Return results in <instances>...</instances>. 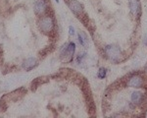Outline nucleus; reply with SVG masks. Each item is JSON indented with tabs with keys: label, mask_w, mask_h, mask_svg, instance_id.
Segmentation results:
<instances>
[{
	"label": "nucleus",
	"mask_w": 147,
	"mask_h": 118,
	"mask_svg": "<svg viewBox=\"0 0 147 118\" xmlns=\"http://www.w3.org/2000/svg\"><path fill=\"white\" fill-rule=\"evenodd\" d=\"M105 53L108 56V58L114 62H117L122 58V51H121L120 47L115 45V44H109L106 46Z\"/></svg>",
	"instance_id": "f257e3e1"
},
{
	"label": "nucleus",
	"mask_w": 147,
	"mask_h": 118,
	"mask_svg": "<svg viewBox=\"0 0 147 118\" xmlns=\"http://www.w3.org/2000/svg\"><path fill=\"white\" fill-rule=\"evenodd\" d=\"M38 28L44 34H49L54 29V21L53 18L50 16H44L39 20Z\"/></svg>",
	"instance_id": "f03ea898"
},
{
	"label": "nucleus",
	"mask_w": 147,
	"mask_h": 118,
	"mask_svg": "<svg viewBox=\"0 0 147 118\" xmlns=\"http://www.w3.org/2000/svg\"><path fill=\"white\" fill-rule=\"evenodd\" d=\"M127 86L134 89L141 88L143 86V79L140 76H136V75L131 76L129 79V81H127Z\"/></svg>",
	"instance_id": "7ed1b4c3"
},
{
	"label": "nucleus",
	"mask_w": 147,
	"mask_h": 118,
	"mask_svg": "<svg viewBox=\"0 0 147 118\" xmlns=\"http://www.w3.org/2000/svg\"><path fill=\"white\" fill-rule=\"evenodd\" d=\"M69 7H70L71 11L73 12L75 15H80L84 12V7H82V4L80 3L77 0H70L69 2Z\"/></svg>",
	"instance_id": "20e7f679"
},
{
	"label": "nucleus",
	"mask_w": 147,
	"mask_h": 118,
	"mask_svg": "<svg viewBox=\"0 0 147 118\" xmlns=\"http://www.w3.org/2000/svg\"><path fill=\"white\" fill-rule=\"evenodd\" d=\"M34 13L38 16H41L44 14V12L46 10V5L43 1L41 0H37V1L34 2Z\"/></svg>",
	"instance_id": "39448f33"
},
{
	"label": "nucleus",
	"mask_w": 147,
	"mask_h": 118,
	"mask_svg": "<svg viewBox=\"0 0 147 118\" xmlns=\"http://www.w3.org/2000/svg\"><path fill=\"white\" fill-rule=\"evenodd\" d=\"M37 65V60L34 57H30V58H27L25 61L23 62V68L27 71H30L32 69H34L35 66Z\"/></svg>",
	"instance_id": "423d86ee"
},
{
	"label": "nucleus",
	"mask_w": 147,
	"mask_h": 118,
	"mask_svg": "<svg viewBox=\"0 0 147 118\" xmlns=\"http://www.w3.org/2000/svg\"><path fill=\"white\" fill-rule=\"evenodd\" d=\"M75 51H76V44L74 43V42H70V43L67 44L66 51L63 56H67V57L70 58V60H71V59L74 57V55H75Z\"/></svg>",
	"instance_id": "0eeeda50"
},
{
	"label": "nucleus",
	"mask_w": 147,
	"mask_h": 118,
	"mask_svg": "<svg viewBox=\"0 0 147 118\" xmlns=\"http://www.w3.org/2000/svg\"><path fill=\"white\" fill-rule=\"evenodd\" d=\"M129 8L130 11L134 15H137L139 11V7H140V4H139V0H129Z\"/></svg>",
	"instance_id": "6e6552de"
},
{
	"label": "nucleus",
	"mask_w": 147,
	"mask_h": 118,
	"mask_svg": "<svg viewBox=\"0 0 147 118\" xmlns=\"http://www.w3.org/2000/svg\"><path fill=\"white\" fill-rule=\"evenodd\" d=\"M142 98H143V94H142L141 92L139 91H136L134 93H131V96H130V100L134 103H140L142 101Z\"/></svg>",
	"instance_id": "1a4fd4ad"
},
{
	"label": "nucleus",
	"mask_w": 147,
	"mask_h": 118,
	"mask_svg": "<svg viewBox=\"0 0 147 118\" xmlns=\"http://www.w3.org/2000/svg\"><path fill=\"white\" fill-rule=\"evenodd\" d=\"M78 39H79V42L82 44V46L87 45V41H86V39H85V35L84 34H80V33H79V34H78Z\"/></svg>",
	"instance_id": "9d476101"
},
{
	"label": "nucleus",
	"mask_w": 147,
	"mask_h": 118,
	"mask_svg": "<svg viewBox=\"0 0 147 118\" xmlns=\"http://www.w3.org/2000/svg\"><path fill=\"white\" fill-rule=\"evenodd\" d=\"M97 76H98L99 79H105L106 76H107V69H105V68L101 67L100 69L98 70Z\"/></svg>",
	"instance_id": "9b49d317"
},
{
	"label": "nucleus",
	"mask_w": 147,
	"mask_h": 118,
	"mask_svg": "<svg viewBox=\"0 0 147 118\" xmlns=\"http://www.w3.org/2000/svg\"><path fill=\"white\" fill-rule=\"evenodd\" d=\"M69 32H70V35H75V29H74L73 26H70V27H69Z\"/></svg>",
	"instance_id": "f8f14e48"
},
{
	"label": "nucleus",
	"mask_w": 147,
	"mask_h": 118,
	"mask_svg": "<svg viewBox=\"0 0 147 118\" xmlns=\"http://www.w3.org/2000/svg\"><path fill=\"white\" fill-rule=\"evenodd\" d=\"M144 44H145V45H147V35H146V37H145V41H144Z\"/></svg>",
	"instance_id": "ddd939ff"
},
{
	"label": "nucleus",
	"mask_w": 147,
	"mask_h": 118,
	"mask_svg": "<svg viewBox=\"0 0 147 118\" xmlns=\"http://www.w3.org/2000/svg\"><path fill=\"white\" fill-rule=\"evenodd\" d=\"M55 1L57 2V3H58V2H59V0H55Z\"/></svg>",
	"instance_id": "4468645a"
}]
</instances>
